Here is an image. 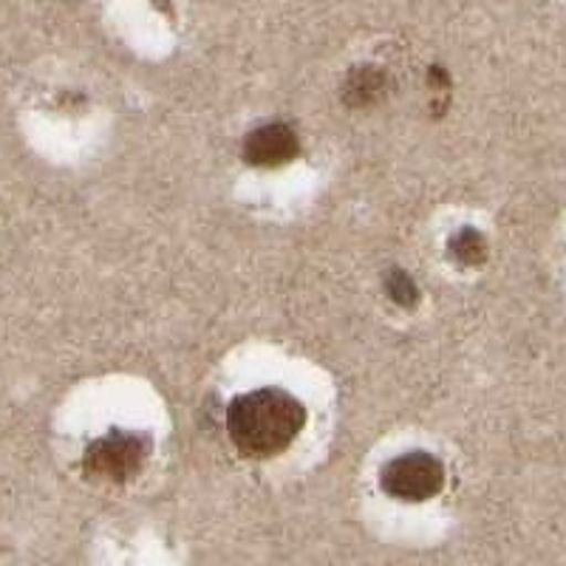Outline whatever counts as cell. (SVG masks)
<instances>
[{
  "label": "cell",
  "instance_id": "1",
  "mask_svg": "<svg viewBox=\"0 0 566 566\" xmlns=\"http://www.w3.org/2000/svg\"><path fill=\"white\" fill-rule=\"evenodd\" d=\"M306 408L281 388H258L232 399L227 431L244 457L270 459L283 453L301 437Z\"/></svg>",
  "mask_w": 566,
  "mask_h": 566
},
{
  "label": "cell",
  "instance_id": "2",
  "mask_svg": "<svg viewBox=\"0 0 566 566\" xmlns=\"http://www.w3.org/2000/svg\"><path fill=\"white\" fill-rule=\"evenodd\" d=\"M150 453L148 439L142 433L111 431L88 444L85 451V470L91 476L105 479V482H128L145 468V459Z\"/></svg>",
  "mask_w": 566,
  "mask_h": 566
},
{
  "label": "cell",
  "instance_id": "3",
  "mask_svg": "<svg viewBox=\"0 0 566 566\" xmlns=\"http://www.w3.org/2000/svg\"><path fill=\"white\" fill-rule=\"evenodd\" d=\"M444 468L424 451L402 453L382 468V490L399 502H424L442 490Z\"/></svg>",
  "mask_w": 566,
  "mask_h": 566
},
{
  "label": "cell",
  "instance_id": "4",
  "mask_svg": "<svg viewBox=\"0 0 566 566\" xmlns=\"http://www.w3.org/2000/svg\"><path fill=\"white\" fill-rule=\"evenodd\" d=\"M297 156V136L290 125H261L244 139V159L255 168H277Z\"/></svg>",
  "mask_w": 566,
  "mask_h": 566
},
{
  "label": "cell",
  "instance_id": "5",
  "mask_svg": "<svg viewBox=\"0 0 566 566\" xmlns=\"http://www.w3.org/2000/svg\"><path fill=\"white\" fill-rule=\"evenodd\" d=\"M382 88H386V77H382L380 71L357 69L352 71V77L346 83V103L368 105L382 97Z\"/></svg>",
  "mask_w": 566,
  "mask_h": 566
},
{
  "label": "cell",
  "instance_id": "6",
  "mask_svg": "<svg viewBox=\"0 0 566 566\" xmlns=\"http://www.w3.org/2000/svg\"><path fill=\"white\" fill-rule=\"evenodd\" d=\"M451 252L464 264H482L488 255V244L476 230H462L451 239Z\"/></svg>",
  "mask_w": 566,
  "mask_h": 566
},
{
  "label": "cell",
  "instance_id": "7",
  "mask_svg": "<svg viewBox=\"0 0 566 566\" xmlns=\"http://www.w3.org/2000/svg\"><path fill=\"white\" fill-rule=\"evenodd\" d=\"M386 290L388 295H391L397 303H402V306H413V303H417V283H413L411 275H406V272H399V270L388 272Z\"/></svg>",
  "mask_w": 566,
  "mask_h": 566
}]
</instances>
